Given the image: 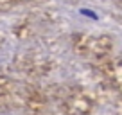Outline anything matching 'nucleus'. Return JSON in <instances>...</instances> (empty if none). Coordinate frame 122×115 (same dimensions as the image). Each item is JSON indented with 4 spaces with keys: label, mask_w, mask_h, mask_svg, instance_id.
<instances>
[{
    "label": "nucleus",
    "mask_w": 122,
    "mask_h": 115,
    "mask_svg": "<svg viewBox=\"0 0 122 115\" xmlns=\"http://www.w3.org/2000/svg\"><path fill=\"white\" fill-rule=\"evenodd\" d=\"M81 15H86V16H90V18L97 20V15H95L93 11H90V9H81Z\"/></svg>",
    "instance_id": "obj_1"
}]
</instances>
